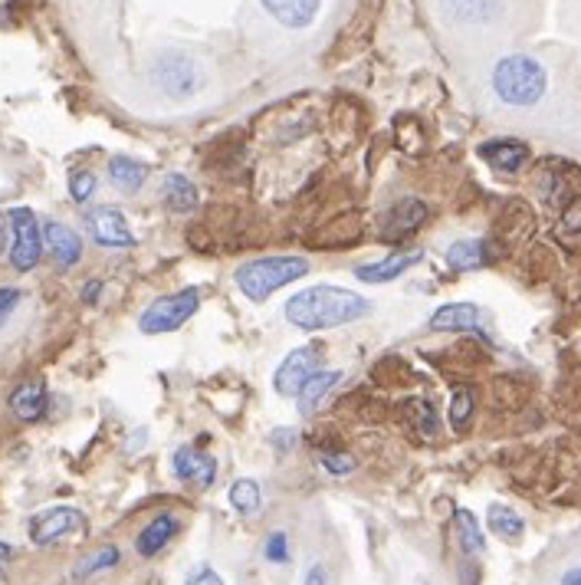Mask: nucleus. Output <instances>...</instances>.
Segmentation results:
<instances>
[{"mask_svg": "<svg viewBox=\"0 0 581 585\" xmlns=\"http://www.w3.org/2000/svg\"><path fill=\"white\" fill-rule=\"evenodd\" d=\"M372 313V303L352 290L341 287H309L299 290L296 296H289L286 303V319L296 329L315 332V329H335V326H348L359 322Z\"/></svg>", "mask_w": 581, "mask_h": 585, "instance_id": "1", "label": "nucleus"}, {"mask_svg": "<svg viewBox=\"0 0 581 585\" xmlns=\"http://www.w3.org/2000/svg\"><path fill=\"white\" fill-rule=\"evenodd\" d=\"M306 274H309V260H302V257H260V260L237 267L234 283L244 296H250L254 303H263L267 296L302 280Z\"/></svg>", "mask_w": 581, "mask_h": 585, "instance_id": "2", "label": "nucleus"}, {"mask_svg": "<svg viewBox=\"0 0 581 585\" xmlns=\"http://www.w3.org/2000/svg\"><path fill=\"white\" fill-rule=\"evenodd\" d=\"M493 86L509 105H535L545 96V69L529 56H506L493 73Z\"/></svg>", "mask_w": 581, "mask_h": 585, "instance_id": "3", "label": "nucleus"}, {"mask_svg": "<svg viewBox=\"0 0 581 585\" xmlns=\"http://www.w3.org/2000/svg\"><path fill=\"white\" fill-rule=\"evenodd\" d=\"M197 309H201V290H197V287H188V290H181V293L158 296V300L142 313L139 326H142L145 335L175 332V329H181Z\"/></svg>", "mask_w": 581, "mask_h": 585, "instance_id": "4", "label": "nucleus"}, {"mask_svg": "<svg viewBox=\"0 0 581 585\" xmlns=\"http://www.w3.org/2000/svg\"><path fill=\"white\" fill-rule=\"evenodd\" d=\"M8 224H11V233H14V244H11V264L14 270L21 274H30L40 257H43V230H40V220L30 207H14L8 214Z\"/></svg>", "mask_w": 581, "mask_h": 585, "instance_id": "5", "label": "nucleus"}, {"mask_svg": "<svg viewBox=\"0 0 581 585\" xmlns=\"http://www.w3.org/2000/svg\"><path fill=\"white\" fill-rule=\"evenodd\" d=\"M86 530H89V517L79 507H69V504L50 507V510H43V513H37L30 520V539L37 546H53V543L79 536Z\"/></svg>", "mask_w": 581, "mask_h": 585, "instance_id": "6", "label": "nucleus"}, {"mask_svg": "<svg viewBox=\"0 0 581 585\" xmlns=\"http://www.w3.org/2000/svg\"><path fill=\"white\" fill-rule=\"evenodd\" d=\"M155 82H158L168 96L188 99V96H194V92L201 89L204 73H201V66H197L191 56L168 53V56H162V60L155 63Z\"/></svg>", "mask_w": 581, "mask_h": 585, "instance_id": "7", "label": "nucleus"}, {"mask_svg": "<svg viewBox=\"0 0 581 585\" xmlns=\"http://www.w3.org/2000/svg\"><path fill=\"white\" fill-rule=\"evenodd\" d=\"M319 363H322V353H319V345H299L293 348V353L283 359V366L276 369L273 376V385L283 398H296L299 389L319 372Z\"/></svg>", "mask_w": 581, "mask_h": 585, "instance_id": "8", "label": "nucleus"}, {"mask_svg": "<svg viewBox=\"0 0 581 585\" xmlns=\"http://www.w3.org/2000/svg\"><path fill=\"white\" fill-rule=\"evenodd\" d=\"M86 224H89V233H92V241L99 247H108V251H129V247H135V233L129 230V220H126L122 211L95 207V211H89Z\"/></svg>", "mask_w": 581, "mask_h": 585, "instance_id": "9", "label": "nucleus"}, {"mask_svg": "<svg viewBox=\"0 0 581 585\" xmlns=\"http://www.w3.org/2000/svg\"><path fill=\"white\" fill-rule=\"evenodd\" d=\"M171 471L178 481L194 484V487H210L217 481V460L197 447H178L175 460H171Z\"/></svg>", "mask_w": 581, "mask_h": 585, "instance_id": "10", "label": "nucleus"}, {"mask_svg": "<svg viewBox=\"0 0 581 585\" xmlns=\"http://www.w3.org/2000/svg\"><path fill=\"white\" fill-rule=\"evenodd\" d=\"M427 204L424 201H417V198H404V201H398L388 214H385V220H382V238L385 241H401V238H408V233H414L424 220H427Z\"/></svg>", "mask_w": 581, "mask_h": 585, "instance_id": "11", "label": "nucleus"}, {"mask_svg": "<svg viewBox=\"0 0 581 585\" xmlns=\"http://www.w3.org/2000/svg\"><path fill=\"white\" fill-rule=\"evenodd\" d=\"M43 244L50 247L53 260H56L63 270H69V267H76V264L82 260V241H79V233H76L73 227L60 224V220H50V224L43 227Z\"/></svg>", "mask_w": 581, "mask_h": 585, "instance_id": "12", "label": "nucleus"}, {"mask_svg": "<svg viewBox=\"0 0 581 585\" xmlns=\"http://www.w3.org/2000/svg\"><path fill=\"white\" fill-rule=\"evenodd\" d=\"M178 530H181V520L175 517V513H158L152 523H145V530L139 533V539H135V552L142 556V559H155L175 536H178Z\"/></svg>", "mask_w": 581, "mask_h": 585, "instance_id": "13", "label": "nucleus"}, {"mask_svg": "<svg viewBox=\"0 0 581 585\" xmlns=\"http://www.w3.org/2000/svg\"><path fill=\"white\" fill-rule=\"evenodd\" d=\"M430 329L440 332H467V329H483V313L474 303H447L430 316Z\"/></svg>", "mask_w": 581, "mask_h": 585, "instance_id": "14", "label": "nucleus"}, {"mask_svg": "<svg viewBox=\"0 0 581 585\" xmlns=\"http://www.w3.org/2000/svg\"><path fill=\"white\" fill-rule=\"evenodd\" d=\"M529 145L516 139H493L480 145V158L490 162L496 171H519L522 165H529Z\"/></svg>", "mask_w": 581, "mask_h": 585, "instance_id": "15", "label": "nucleus"}, {"mask_svg": "<svg viewBox=\"0 0 581 585\" xmlns=\"http://www.w3.org/2000/svg\"><path fill=\"white\" fill-rule=\"evenodd\" d=\"M322 0H263V8L273 21H280L289 30H302L315 21Z\"/></svg>", "mask_w": 581, "mask_h": 585, "instance_id": "16", "label": "nucleus"}, {"mask_svg": "<svg viewBox=\"0 0 581 585\" xmlns=\"http://www.w3.org/2000/svg\"><path fill=\"white\" fill-rule=\"evenodd\" d=\"M47 405H50V398H47V385H43V382H27V385H21V389L11 395V411H14V418L24 421V424L40 421V418L47 415Z\"/></svg>", "mask_w": 581, "mask_h": 585, "instance_id": "17", "label": "nucleus"}, {"mask_svg": "<svg viewBox=\"0 0 581 585\" xmlns=\"http://www.w3.org/2000/svg\"><path fill=\"white\" fill-rule=\"evenodd\" d=\"M421 251H408V254H391L388 260H378V264H369V267H359L356 270V277L362 280V283H391V280H398L408 267H414V264H421Z\"/></svg>", "mask_w": 581, "mask_h": 585, "instance_id": "18", "label": "nucleus"}, {"mask_svg": "<svg viewBox=\"0 0 581 585\" xmlns=\"http://www.w3.org/2000/svg\"><path fill=\"white\" fill-rule=\"evenodd\" d=\"M453 526H456V539H460L463 552H467V556H483L487 552V539H483L480 520L470 510H456Z\"/></svg>", "mask_w": 581, "mask_h": 585, "instance_id": "19", "label": "nucleus"}, {"mask_svg": "<svg viewBox=\"0 0 581 585\" xmlns=\"http://www.w3.org/2000/svg\"><path fill=\"white\" fill-rule=\"evenodd\" d=\"M487 523H490V533H496V536L506 539V543H516V539H522V533H526L522 517H519L513 507H506V504H493L490 513H487Z\"/></svg>", "mask_w": 581, "mask_h": 585, "instance_id": "20", "label": "nucleus"}, {"mask_svg": "<svg viewBox=\"0 0 581 585\" xmlns=\"http://www.w3.org/2000/svg\"><path fill=\"white\" fill-rule=\"evenodd\" d=\"M165 204H168L171 211H178V214L194 211V207H197V188H194V181L184 178V175H178V171H171V175L165 178Z\"/></svg>", "mask_w": 581, "mask_h": 585, "instance_id": "21", "label": "nucleus"}, {"mask_svg": "<svg viewBox=\"0 0 581 585\" xmlns=\"http://www.w3.org/2000/svg\"><path fill=\"white\" fill-rule=\"evenodd\" d=\"M338 382H341V372H315V376L299 389V395H296V398H299V411H302V415H312L315 405H319Z\"/></svg>", "mask_w": 581, "mask_h": 585, "instance_id": "22", "label": "nucleus"}, {"mask_svg": "<svg viewBox=\"0 0 581 585\" xmlns=\"http://www.w3.org/2000/svg\"><path fill=\"white\" fill-rule=\"evenodd\" d=\"M108 175H112V181L119 185L122 191H139V188L145 185V178H149V168H145L142 162H135V158L115 155V158L108 162Z\"/></svg>", "mask_w": 581, "mask_h": 585, "instance_id": "23", "label": "nucleus"}, {"mask_svg": "<svg viewBox=\"0 0 581 585\" xmlns=\"http://www.w3.org/2000/svg\"><path fill=\"white\" fill-rule=\"evenodd\" d=\"M447 8L463 24H483V21L496 17L500 0H447Z\"/></svg>", "mask_w": 581, "mask_h": 585, "instance_id": "24", "label": "nucleus"}, {"mask_svg": "<svg viewBox=\"0 0 581 585\" xmlns=\"http://www.w3.org/2000/svg\"><path fill=\"white\" fill-rule=\"evenodd\" d=\"M447 264L453 270H480L487 264V244L483 241H456L447 251Z\"/></svg>", "mask_w": 581, "mask_h": 585, "instance_id": "25", "label": "nucleus"}, {"mask_svg": "<svg viewBox=\"0 0 581 585\" xmlns=\"http://www.w3.org/2000/svg\"><path fill=\"white\" fill-rule=\"evenodd\" d=\"M230 507H234L241 517H257L260 513V507H263V494H260V484L257 481H250V478H244V481H237L234 487H230Z\"/></svg>", "mask_w": 581, "mask_h": 585, "instance_id": "26", "label": "nucleus"}, {"mask_svg": "<svg viewBox=\"0 0 581 585\" xmlns=\"http://www.w3.org/2000/svg\"><path fill=\"white\" fill-rule=\"evenodd\" d=\"M122 562V552H119V546H102V549H95L92 556H86V559H79V565H76V578H92V575H102V572H108V569H115Z\"/></svg>", "mask_w": 581, "mask_h": 585, "instance_id": "27", "label": "nucleus"}, {"mask_svg": "<svg viewBox=\"0 0 581 585\" xmlns=\"http://www.w3.org/2000/svg\"><path fill=\"white\" fill-rule=\"evenodd\" d=\"M474 415V392L470 389H456L453 398H450V424L453 428H463Z\"/></svg>", "mask_w": 581, "mask_h": 585, "instance_id": "28", "label": "nucleus"}, {"mask_svg": "<svg viewBox=\"0 0 581 585\" xmlns=\"http://www.w3.org/2000/svg\"><path fill=\"white\" fill-rule=\"evenodd\" d=\"M319 463L335 478H345V474L356 471V457L345 454V450H319Z\"/></svg>", "mask_w": 581, "mask_h": 585, "instance_id": "29", "label": "nucleus"}, {"mask_svg": "<svg viewBox=\"0 0 581 585\" xmlns=\"http://www.w3.org/2000/svg\"><path fill=\"white\" fill-rule=\"evenodd\" d=\"M263 556H267L270 562H276V565H286V562L293 559V552H289V536H286L283 530L270 533V536H267V546H263Z\"/></svg>", "mask_w": 581, "mask_h": 585, "instance_id": "30", "label": "nucleus"}, {"mask_svg": "<svg viewBox=\"0 0 581 585\" xmlns=\"http://www.w3.org/2000/svg\"><path fill=\"white\" fill-rule=\"evenodd\" d=\"M95 194V175L92 171H73L69 175V198L76 204H86Z\"/></svg>", "mask_w": 581, "mask_h": 585, "instance_id": "31", "label": "nucleus"}, {"mask_svg": "<svg viewBox=\"0 0 581 585\" xmlns=\"http://www.w3.org/2000/svg\"><path fill=\"white\" fill-rule=\"evenodd\" d=\"M561 230L565 233H581V198H574L565 214H561Z\"/></svg>", "mask_w": 581, "mask_h": 585, "instance_id": "32", "label": "nucleus"}, {"mask_svg": "<svg viewBox=\"0 0 581 585\" xmlns=\"http://www.w3.org/2000/svg\"><path fill=\"white\" fill-rule=\"evenodd\" d=\"M188 585H227V582H223V575H220L217 569H210V565H197V569L188 575Z\"/></svg>", "mask_w": 581, "mask_h": 585, "instance_id": "33", "label": "nucleus"}, {"mask_svg": "<svg viewBox=\"0 0 581 585\" xmlns=\"http://www.w3.org/2000/svg\"><path fill=\"white\" fill-rule=\"evenodd\" d=\"M21 303V290L17 287H0V322H4Z\"/></svg>", "mask_w": 581, "mask_h": 585, "instance_id": "34", "label": "nucleus"}, {"mask_svg": "<svg viewBox=\"0 0 581 585\" xmlns=\"http://www.w3.org/2000/svg\"><path fill=\"white\" fill-rule=\"evenodd\" d=\"M273 444L280 447V454H289V450L299 444V437H296V431H289V428H276V431H273Z\"/></svg>", "mask_w": 581, "mask_h": 585, "instance_id": "35", "label": "nucleus"}, {"mask_svg": "<svg viewBox=\"0 0 581 585\" xmlns=\"http://www.w3.org/2000/svg\"><path fill=\"white\" fill-rule=\"evenodd\" d=\"M306 585H328V569H325L322 562L309 565V572H306Z\"/></svg>", "mask_w": 581, "mask_h": 585, "instance_id": "36", "label": "nucleus"}, {"mask_svg": "<svg viewBox=\"0 0 581 585\" xmlns=\"http://www.w3.org/2000/svg\"><path fill=\"white\" fill-rule=\"evenodd\" d=\"M11 559H14V546L0 539V575H4V569L11 565Z\"/></svg>", "mask_w": 581, "mask_h": 585, "instance_id": "37", "label": "nucleus"}, {"mask_svg": "<svg viewBox=\"0 0 581 585\" xmlns=\"http://www.w3.org/2000/svg\"><path fill=\"white\" fill-rule=\"evenodd\" d=\"M8 214H0V254H4L8 251Z\"/></svg>", "mask_w": 581, "mask_h": 585, "instance_id": "38", "label": "nucleus"}, {"mask_svg": "<svg viewBox=\"0 0 581 585\" xmlns=\"http://www.w3.org/2000/svg\"><path fill=\"white\" fill-rule=\"evenodd\" d=\"M99 290H102L99 283H86V287H82V300H86V303H95V300H99V296H95Z\"/></svg>", "mask_w": 581, "mask_h": 585, "instance_id": "39", "label": "nucleus"}, {"mask_svg": "<svg viewBox=\"0 0 581 585\" xmlns=\"http://www.w3.org/2000/svg\"><path fill=\"white\" fill-rule=\"evenodd\" d=\"M561 585H581V569H571L561 575Z\"/></svg>", "mask_w": 581, "mask_h": 585, "instance_id": "40", "label": "nucleus"}]
</instances>
